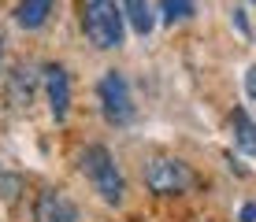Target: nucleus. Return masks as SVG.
<instances>
[{"label": "nucleus", "instance_id": "obj_1", "mask_svg": "<svg viewBox=\"0 0 256 222\" xmlns=\"http://www.w3.org/2000/svg\"><path fill=\"white\" fill-rule=\"evenodd\" d=\"M78 167H82V174L90 178L96 197L104 204H116L119 208L122 193H126V182H122V171L116 167V156H112L104 145H86L82 156H78Z\"/></svg>", "mask_w": 256, "mask_h": 222}, {"label": "nucleus", "instance_id": "obj_2", "mask_svg": "<svg viewBox=\"0 0 256 222\" xmlns=\"http://www.w3.org/2000/svg\"><path fill=\"white\" fill-rule=\"evenodd\" d=\"M122 7L116 0H86L82 4V26H86V37H90L96 48H119L122 44Z\"/></svg>", "mask_w": 256, "mask_h": 222}, {"label": "nucleus", "instance_id": "obj_3", "mask_svg": "<svg viewBox=\"0 0 256 222\" xmlns=\"http://www.w3.org/2000/svg\"><path fill=\"white\" fill-rule=\"evenodd\" d=\"M96 96H100V115L112 126H130L134 122V100H130V85L119 70H104L96 82Z\"/></svg>", "mask_w": 256, "mask_h": 222}, {"label": "nucleus", "instance_id": "obj_4", "mask_svg": "<svg viewBox=\"0 0 256 222\" xmlns=\"http://www.w3.org/2000/svg\"><path fill=\"white\" fill-rule=\"evenodd\" d=\"M145 185L160 197H174V193H186L193 185V174L182 159H171V156H156L145 163Z\"/></svg>", "mask_w": 256, "mask_h": 222}, {"label": "nucleus", "instance_id": "obj_5", "mask_svg": "<svg viewBox=\"0 0 256 222\" xmlns=\"http://www.w3.org/2000/svg\"><path fill=\"white\" fill-rule=\"evenodd\" d=\"M34 222H78V208L70 204L67 193L45 189L34 200Z\"/></svg>", "mask_w": 256, "mask_h": 222}, {"label": "nucleus", "instance_id": "obj_6", "mask_svg": "<svg viewBox=\"0 0 256 222\" xmlns=\"http://www.w3.org/2000/svg\"><path fill=\"white\" fill-rule=\"evenodd\" d=\"M45 89H48V108H52V119L64 122L67 111H70V78L60 63H48L45 67Z\"/></svg>", "mask_w": 256, "mask_h": 222}, {"label": "nucleus", "instance_id": "obj_7", "mask_svg": "<svg viewBox=\"0 0 256 222\" xmlns=\"http://www.w3.org/2000/svg\"><path fill=\"white\" fill-rule=\"evenodd\" d=\"M52 7H56V0H19V7H15V22H19L22 30H41V26L48 22Z\"/></svg>", "mask_w": 256, "mask_h": 222}, {"label": "nucleus", "instance_id": "obj_8", "mask_svg": "<svg viewBox=\"0 0 256 222\" xmlns=\"http://www.w3.org/2000/svg\"><path fill=\"white\" fill-rule=\"evenodd\" d=\"M230 130H234V145L242 148L245 156L256 159V122L249 119V111L238 108V111L230 115Z\"/></svg>", "mask_w": 256, "mask_h": 222}, {"label": "nucleus", "instance_id": "obj_9", "mask_svg": "<svg viewBox=\"0 0 256 222\" xmlns=\"http://www.w3.org/2000/svg\"><path fill=\"white\" fill-rule=\"evenodd\" d=\"M34 89H38V78H34V70H26V67H15V70H12V82H8L12 104L26 108V104L34 100Z\"/></svg>", "mask_w": 256, "mask_h": 222}, {"label": "nucleus", "instance_id": "obj_10", "mask_svg": "<svg viewBox=\"0 0 256 222\" xmlns=\"http://www.w3.org/2000/svg\"><path fill=\"white\" fill-rule=\"evenodd\" d=\"M122 15H126V22L134 26L141 37L152 30V7H148V0H122Z\"/></svg>", "mask_w": 256, "mask_h": 222}, {"label": "nucleus", "instance_id": "obj_11", "mask_svg": "<svg viewBox=\"0 0 256 222\" xmlns=\"http://www.w3.org/2000/svg\"><path fill=\"white\" fill-rule=\"evenodd\" d=\"M193 0H160V15H164V22H186L193 19Z\"/></svg>", "mask_w": 256, "mask_h": 222}, {"label": "nucleus", "instance_id": "obj_12", "mask_svg": "<svg viewBox=\"0 0 256 222\" xmlns=\"http://www.w3.org/2000/svg\"><path fill=\"white\" fill-rule=\"evenodd\" d=\"M230 22L238 26V33H249V22H245V11H242V7H234V11H230Z\"/></svg>", "mask_w": 256, "mask_h": 222}, {"label": "nucleus", "instance_id": "obj_13", "mask_svg": "<svg viewBox=\"0 0 256 222\" xmlns=\"http://www.w3.org/2000/svg\"><path fill=\"white\" fill-rule=\"evenodd\" d=\"M238 222H256V204H245L242 215H238Z\"/></svg>", "mask_w": 256, "mask_h": 222}, {"label": "nucleus", "instance_id": "obj_14", "mask_svg": "<svg viewBox=\"0 0 256 222\" xmlns=\"http://www.w3.org/2000/svg\"><path fill=\"white\" fill-rule=\"evenodd\" d=\"M245 89H249V96L256 100V67H249V74H245Z\"/></svg>", "mask_w": 256, "mask_h": 222}, {"label": "nucleus", "instance_id": "obj_15", "mask_svg": "<svg viewBox=\"0 0 256 222\" xmlns=\"http://www.w3.org/2000/svg\"><path fill=\"white\" fill-rule=\"evenodd\" d=\"M0 59H4V37H0Z\"/></svg>", "mask_w": 256, "mask_h": 222}, {"label": "nucleus", "instance_id": "obj_16", "mask_svg": "<svg viewBox=\"0 0 256 222\" xmlns=\"http://www.w3.org/2000/svg\"><path fill=\"white\" fill-rule=\"evenodd\" d=\"M252 4H256V0H252Z\"/></svg>", "mask_w": 256, "mask_h": 222}]
</instances>
